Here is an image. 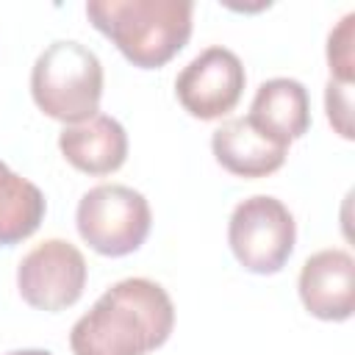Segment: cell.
<instances>
[{
	"label": "cell",
	"mask_w": 355,
	"mask_h": 355,
	"mask_svg": "<svg viewBox=\"0 0 355 355\" xmlns=\"http://www.w3.org/2000/svg\"><path fill=\"white\" fill-rule=\"evenodd\" d=\"M175 327V305L164 286L147 277L114 283L69 333L72 355H147Z\"/></svg>",
	"instance_id": "cell-1"
},
{
	"label": "cell",
	"mask_w": 355,
	"mask_h": 355,
	"mask_svg": "<svg viewBox=\"0 0 355 355\" xmlns=\"http://www.w3.org/2000/svg\"><path fill=\"white\" fill-rule=\"evenodd\" d=\"M191 0H89L86 17L139 69L169 64L191 36Z\"/></svg>",
	"instance_id": "cell-2"
},
{
	"label": "cell",
	"mask_w": 355,
	"mask_h": 355,
	"mask_svg": "<svg viewBox=\"0 0 355 355\" xmlns=\"http://www.w3.org/2000/svg\"><path fill=\"white\" fill-rule=\"evenodd\" d=\"M31 94L47 116L78 125L97 116L103 97V64L75 39L47 44L31 69Z\"/></svg>",
	"instance_id": "cell-3"
},
{
	"label": "cell",
	"mask_w": 355,
	"mask_h": 355,
	"mask_svg": "<svg viewBox=\"0 0 355 355\" xmlns=\"http://www.w3.org/2000/svg\"><path fill=\"white\" fill-rule=\"evenodd\" d=\"M150 222L153 214L144 194L122 183H100L89 189L75 214L80 239L108 258L136 252L150 233Z\"/></svg>",
	"instance_id": "cell-4"
},
{
	"label": "cell",
	"mask_w": 355,
	"mask_h": 355,
	"mask_svg": "<svg viewBox=\"0 0 355 355\" xmlns=\"http://www.w3.org/2000/svg\"><path fill=\"white\" fill-rule=\"evenodd\" d=\"M297 225L291 211L269 194L241 200L227 222V244L236 261L252 275H275L291 258Z\"/></svg>",
	"instance_id": "cell-5"
},
{
	"label": "cell",
	"mask_w": 355,
	"mask_h": 355,
	"mask_svg": "<svg viewBox=\"0 0 355 355\" xmlns=\"http://www.w3.org/2000/svg\"><path fill=\"white\" fill-rule=\"evenodd\" d=\"M86 258L67 239L36 244L17 266L19 297L36 311H64L75 305L86 288Z\"/></svg>",
	"instance_id": "cell-6"
},
{
	"label": "cell",
	"mask_w": 355,
	"mask_h": 355,
	"mask_svg": "<svg viewBox=\"0 0 355 355\" xmlns=\"http://www.w3.org/2000/svg\"><path fill=\"white\" fill-rule=\"evenodd\" d=\"M247 75L241 67V58L222 47H205L200 55H194L175 80V94L180 105L197 116V119H219L227 111L236 108L241 100Z\"/></svg>",
	"instance_id": "cell-7"
},
{
	"label": "cell",
	"mask_w": 355,
	"mask_h": 355,
	"mask_svg": "<svg viewBox=\"0 0 355 355\" xmlns=\"http://www.w3.org/2000/svg\"><path fill=\"white\" fill-rule=\"evenodd\" d=\"M305 311L324 322H344L355 311V261L347 250H319L300 272Z\"/></svg>",
	"instance_id": "cell-8"
},
{
	"label": "cell",
	"mask_w": 355,
	"mask_h": 355,
	"mask_svg": "<svg viewBox=\"0 0 355 355\" xmlns=\"http://www.w3.org/2000/svg\"><path fill=\"white\" fill-rule=\"evenodd\" d=\"M214 158L222 169L239 178H266L286 161L288 144L263 133L250 116L222 122L211 136Z\"/></svg>",
	"instance_id": "cell-9"
},
{
	"label": "cell",
	"mask_w": 355,
	"mask_h": 355,
	"mask_svg": "<svg viewBox=\"0 0 355 355\" xmlns=\"http://www.w3.org/2000/svg\"><path fill=\"white\" fill-rule=\"evenodd\" d=\"M58 150L86 175H111L128 158V133L114 116L97 114L86 122L67 125L58 136Z\"/></svg>",
	"instance_id": "cell-10"
},
{
	"label": "cell",
	"mask_w": 355,
	"mask_h": 355,
	"mask_svg": "<svg viewBox=\"0 0 355 355\" xmlns=\"http://www.w3.org/2000/svg\"><path fill=\"white\" fill-rule=\"evenodd\" d=\"M247 116L272 139L291 144L294 139L305 136L311 128L308 89L294 78L263 80L252 97Z\"/></svg>",
	"instance_id": "cell-11"
},
{
	"label": "cell",
	"mask_w": 355,
	"mask_h": 355,
	"mask_svg": "<svg viewBox=\"0 0 355 355\" xmlns=\"http://www.w3.org/2000/svg\"><path fill=\"white\" fill-rule=\"evenodd\" d=\"M44 194L36 183L11 172L0 161V247L19 244L44 219Z\"/></svg>",
	"instance_id": "cell-12"
},
{
	"label": "cell",
	"mask_w": 355,
	"mask_h": 355,
	"mask_svg": "<svg viewBox=\"0 0 355 355\" xmlns=\"http://www.w3.org/2000/svg\"><path fill=\"white\" fill-rule=\"evenodd\" d=\"M352 39H355V14H347L327 36V64H330L333 80L352 83V78H355Z\"/></svg>",
	"instance_id": "cell-13"
},
{
	"label": "cell",
	"mask_w": 355,
	"mask_h": 355,
	"mask_svg": "<svg viewBox=\"0 0 355 355\" xmlns=\"http://www.w3.org/2000/svg\"><path fill=\"white\" fill-rule=\"evenodd\" d=\"M324 108H327V119L336 128L338 136L352 139V83H341V80H327L324 89Z\"/></svg>",
	"instance_id": "cell-14"
},
{
	"label": "cell",
	"mask_w": 355,
	"mask_h": 355,
	"mask_svg": "<svg viewBox=\"0 0 355 355\" xmlns=\"http://www.w3.org/2000/svg\"><path fill=\"white\" fill-rule=\"evenodd\" d=\"M6 355H53L50 349H11Z\"/></svg>",
	"instance_id": "cell-15"
}]
</instances>
